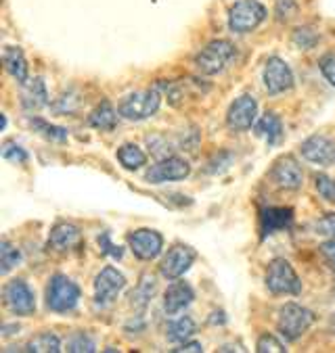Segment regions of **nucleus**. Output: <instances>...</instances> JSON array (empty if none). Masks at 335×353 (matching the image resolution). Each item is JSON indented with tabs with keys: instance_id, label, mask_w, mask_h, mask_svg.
<instances>
[{
	"instance_id": "nucleus-8",
	"label": "nucleus",
	"mask_w": 335,
	"mask_h": 353,
	"mask_svg": "<svg viewBox=\"0 0 335 353\" xmlns=\"http://www.w3.org/2000/svg\"><path fill=\"white\" fill-rule=\"evenodd\" d=\"M264 86L268 90V94H281L294 88V74L289 65L279 59V57H271L264 65Z\"/></svg>"
},
{
	"instance_id": "nucleus-36",
	"label": "nucleus",
	"mask_w": 335,
	"mask_h": 353,
	"mask_svg": "<svg viewBox=\"0 0 335 353\" xmlns=\"http://www.w3.org/2000/svg\"><path fill=\"white\" fill-rule=\"evenodd\" d=\"M318 67H320V74L325 76V80L331 86H335V54H325L318 61Z\"/></svg>"
},
{
	"instance_id": "nucleus-27",
	"label": "nucleus",
	"mask_w": 335,
	"mask_h": 353,
	"mask_svg": "<svg viewBox=\"0 0 335 353\" xmlns=\"http://www.w3.org/2000/svg\"><path fill=\"white\" fill-rule=\"evenodd\" d=\"M19 261H21V253H19L17 247H13L9 241L0 243V272L9 274Z\"/></svg>"
},
{
	"instance_id": "nucleus-26",
	"label": "nucleus",
	"mask_w": 335,
	"mask_h": 353,
	"mask_svg": "<svg viewBox=\"0 0 335 353\" xmlns=\"http://www.w3.org/2000/svg\"><path fill=\"white\" fill-rule=\"evenodd\" d=\"M28 351H36V353H57V351H61V341L52 332H42V334L34 336L28 343Z\"/></svg>"
},
{
	"instance_id": "nucleus-38",
	"label": "nucleus",
	"mask_w": 335,
	"mask_h": 353,
	"mask_svg": "<svg viewBox=\"0 0 335 353\" xmlns=\"http://www.w3.org/2000/svg\"><path fill=\"white\" fill-rule=\"evenodd\" d=\"M320 253L327 259V263L331 265V270L335 272V239H329L327 243L320 245Z\"/></svg>"
},
{
	"instance_id": "nucleus-16",
	"label": "nucleus",
	"mask_w": 335,
	"mask_h": 353,
	"mask_svg": "<svg viewBox=\"0 0 335 353\" xmlns=\"http://www.w3.org/2000/svg\"><path fill=\"white\" fill-rule=\"evenodd\" d=\"M294 222V209L291 207H266L260 214V236H273L275 232H281L289 228Z\"/></svg>"
},
{
	"instance_id": "nucleus-18",
	"label": "nucleus",
	"mask_w": 335,
	"mask_h": 353,
	"mask_svg": "<svg viewBox=\"0 0 335 353\" xmlns=\"http://www.w3.org/2000/svg\"><path fill=\"white\" fill-rule=\"evenodd\" d=\"M193 299H195V293L186 282H182V280L172 282L164 293V310L168 316H174V314L182 312L184 307H189L193 303Z\"/></svg>"
},
{
	"instance_id": "nucleus-14",
	"label": "nucleus",
	"mask_w": 335,
	"mask_h": 353,
	"mask_svg": "<svg viewBox=\"0 0 335 353\" xmlns=\"http://www.w3.org/2000/svg\"><path fill=\"white\" fill-rule=\"evenodd\" d=\"M256 113H258V103L251 94H241L239 99H235V103L229 107L227 113V123L231 130L235 132H245L253 125L256 121Z\"/></svg>"
},
{
	"instance_id": "nucleus-37",
	"label": "nucleus",
	"mask_w": 335,
	"mask_h": 353,
	"mask_svg": "<svg viewBox=\"0 0 335 353\" xmlns=\"http://www.w3.org/2000/svg\"><path fill=\"white\" fill-rule=\"evenodd\" d=\"M316 234H320V236H329V239H335V214L325 216V218L316 224Z\"/></svg>"
},
{
	"instance_id": "nucleus-28",
	"label": "nucleus",
	"mask_w": 335,
	"mask_h": 353,
	"mask_svg": "<svg viewBox=\"0 0 335 353\" xmlns=\"http://www.w3.org/2000/svg\"><path fill=\"white\" fill-rule=\"evenodd\" d=\"M30 125L34 128V132L42 134V136L48 138V140H59V143L67 140V130H65V128L52 125V123H48V121H44V119L34 117V119H30Z\"/></svg>"
},
{
	"instance_id": "nucleus-9",
	"label": "nucleus",
	"mask_w": 335,
	"mask_h": 353,
	"mask_svg": "<svg viewBox=\"0 0 335 353\" xmlns=\"http://www.w3.org/2000/svg\"><path fill=\"white\" fill-rule=\"evenodd\" d=\"M128 245L132 249V253L137 255L143 261H151L155 259L162 249H164V236L157 230L151 228H139L128 234Z\"/></svg>"
},
{
	"instance_id": "nucleus-11",
	"label": "nucleus",
	"mask_w": 335,
	"mask_h": 353,
	"mask_svg": "<svg viewBox=\"0 0 335 353\" xmlns=\"http://www.w3.org/2000/svg\"><path fill=\"white\" fill-rule=\"evenodd\" d=\"M302 157L316 165H335V140L323 134L306 138L302 147Z\"/></svg>"
},
{
	"instance_id": "nucleus-17",
	"label": "nucleus",
	"mask_w": 335,
	"mask_h": 353,
	"mask_svg": "<svg viewBox=\"0 0 335 353\" xmlns=\"http://www.w3.org/2000/svg\"><path fill=\"white\" fill-rule=\"evenodd\" d=\"M48 245L57 251V253H67V251H74L82 245V232L78 226L74 224H67L61 222L57 224L50 234H48Z\"/></svg>"
},
{
	"instance_id": "nucleus-20",
	"label": "nucleus",
	"mask_w": 335,
	"mask_h": 353,
	"mask_svg": "<svg viewBox=\"0 0 335 353\" xmlns=\"http://www.w3.org/2000/svg\"><path fill=\"white\" fill-rule=\"evenodd\" d=\"M23 86V107L34 111V109H42L48 105V92H46V86H44V80L42 78H34V80H28Z\"/></svg>"
},
{
	"instance_id": "nucleus-12",
	"label": "nucleus",
	"mask_w": 335,
	"mask_h": 353,
	"mask_svg": "<svg viewBox=\"0 0 335 353\" xmlns=\"http://www.w3.org/2000/svg\"><path fill=\"white\" fill-rule=\"evenodd\" d=\"M126 287V278L111 265L103 268L101 274L95 278V299L101 305H107L117 299V295Z\"/></svg>"
},
{
	"instance_id": "nucleus-19",
	"label": "nucleus",
	"mask_w": 335,
	"mask_h": 353,
	"mask_svg": "<svg viewBox=\"0 0 335 353\" xmlns=\"http://www.w3.org/2000/svg\"><path fill=\"white\" fill-rule=\"evenodd\" d=\"M3 65L7 72L19 82V84H26L28 82V61L23 57V50L17 48V46H7L3 50Z\"/></svg>"
},
{
	"instance_id": "nucleus-10",
	"label": "nucleus",
	"mask_w": 335,
	"mask_h": 353,
	"mask_svg": "<svg viewBox=\"0 0 335 353\" xmlns=\"http://www.w3.org/2000/svg\"><path fill=\"white\" fill-rule=\"evenodd\" d=\"M191 174V165L182 157H164L155 165L147 170V182L151 184H162V182H174V180H184Z\"/></svg>"
},
{
	"instance_id": "nucleus-29",
	"label": "nucleus",
	"mask_w": 335,
	"mask_h": 353,
	"mask_svg": "<svg viewBox=\"0 0 335 353\" xmlns=\"http://www.w3.org/2000/svg\"><path fill=\"white\" fill-rule=\"evenodd\" d=\"M67 351H74V353L86 351V353H93V351H97V347H95V341L88 334L78 332V334H74L70 341H67Z\"/></svg>"
},
{
	"instance_id": "nucleus-32",
	"label": "nucleus",
	"mask_w": 335,
	"mask_h": 353,
	"mask_svg": "<svg viewBox=\"0 0 335 353\" xmlns=\"http://www.w3.org/2000/svg\"><path fill=\"white\" fill-rule=\"evenodd\" d=\"M3 157H5L7 161H11V163H17V165L26 163V161L30 159V157H28V151H26L23 147L15 145V143H5V145H3Z\"/></svg>"
},
{
	"instance_id": "nucleus-1",
	"label": "nucleus",
	"mask_w": 335,
	"mask_h": 353,
	"mask_svg": "<svg viewBox=\"0 0 335 353\" xmlns=\"http://www.w3.org/2000/svg\"><path fill=\"white\" fill-rule=\"evenodd\" d=\"M80 295H82V291L72 278H67L63 274H55L46 287V305H48V310H52L57 314L72 312L78 305Z\"/></svg>"
},
{
	"instance_id": "nucleus-5",
	"label": "nucleus",
	"mask_w": 335,
	"mask_h": 353,
	"mask_svg": "<svg viewBox=\"0 0 335 353\" xmlns=\"http://www.w3.org/2000/svg\"><path fill=\"white\" fill-rule=\"evenodd\" d=\"M160 103H162V97L157 90H139V92H132L128 94L117 111L124 119H130V121H143L151 115L157 113L160 109Z\"/></svg>"
},
{
	"instance_id": "nucleus-33",
	"label": "nucleus",
	"mask_w": 335,
	"mask_h": 353,
	"mask_svg": "<svg viewBox=\"0 0 335 353\" xmlns=\"http://www.w3.org/2000/svg\"><path fill=\"white\" fill-rule=\"evenodd\" d=\"M316 190L323 199H327L329 203H335V180L327 178V176H316Z\"/></svg>"
},
{
	"instance_id": "nucleus-25",
	"label": "nucleus",
	"mask_w": 335,
	"mask_h": 353,
	"mask_svg": "<svg viewBox=\"0 0 335 353\" xmlns=\"http://www.w3.org/2000/svg\"><path fill=\"white\" fill-rule=\"evenodd\" d=\"M153 295H155V278L149 276V274H145L141 278V282H139L137 291L130 295V299H132V305H137V307L143 310V307H147V303L151 301Z\"/></svg>"
},
{
	"instance_id": "nucleus-7",
	"label": "nucleus",
	"mask_w": 335,
	"mask_h": 353,
	"mask_svg": "<svg viewBox=\"0 0 335 353\" xmlns=\"http://www.w3.org/2000/svg\"><path fill=\"white\" fill-rule=\"evenodd\" d=\"M3 301H5V307L15 316H32L36 312L34 291L28 287V282L21 280V278H15V280L7 282V287L3 291Z\"/></svg>"
},
{
	"instance_id": "nucleus-13",
	"label": "nucleus",
	"mask_w": 335,
	"mask_h": 353,
	"mask_svg": "<svg viewBox=\"0 0 335 353\" xmlns=\"http://www.w3.org/2000/svg\"><path fill=\"white\" fill-rule=\"evenodd\" d=\"M195 251L189 245H174L172 249H168L166 257L160 263V272L164 278L168 280H176L180 278L184 272H189V268L195 261Z\"/></svg>"
},
{
	"instance_id": "nucleus-3",
	"label": "nucleus",
	"mask_w": 335,
	"mask_h": 353,
	"mask_svg": "<svg viewBox=\"0 0 335 353\" xmlns=\"http://www.w3.org/2000/svg\"><path fill=\"white\" fill-rule=\"evenodd\" d=\"M235 59V46L229 40H214L195 57V65L201 74L216 76L231 65Z\"/></svg>"
},
{
	"instance_id": "nucleus-2",
	"label": "nucleus",
	"mask_w": 335,
	"mask_h": 353,
	"mask_svg": "<svg viewBox=\"0 0 335 353\" xmlns=\"http://www.w3.org/2000/svg\"><path fill=\"white\" fill-rule=\"evenodd\" d=\"M266 289L273 295H300L302 280L298 278L291 263L283 257H277L268 263L266 270Z\"/></svg>"
},
{
	"instance_id": "nucleus-22",
	"label": "nucleus",
	"mask_w": 335,
	"mask_h": 353,
	"mask_svg": "<svg viewBox=\"0 0 335 353\" xmlns=\"http://www.w3.org/2000/svg\"><path fill=\"white\" fill-rule=\"evenodd\" d=\"M88 123L101 132H111L117 123V111L111 107V103H101L88 117Z\"/></svg>"
},
{
	"instance_id": "nucleus-30",
	"label": "nucleus",
	"mask_w": 335,
	"mask_h": 353,
	"mask_svg": "<svg viewBox=\"0 0 335 353\" xmlns=\"http://www.w3.org/2000/svg\"><path fill=\"white\" fill-rule=\"evenodd\" d=\"M318 38H320V36H318L312 28H298V30L294 32V44L300 46V48H304V50L312 48V46L318 42Z\"/></svg>"
},
{
	"instance_id": "nucleus-4",
	"label": "nucleus",
	"mask_w": 335,
	"mask_h": 353,
	"mask_svg": "<svg viewBox=\"0 0 335 353\" xmlns=\"http://www.w3.org/2000/svg\"><path fill=\"white\" fill-rule=\"evenodd\" d=\"M312 324H314V314L298 303H287L279 310L277 328L287 341L302 339Z\"/></svg>"
},
{
	"instance_id": "nucleus-31",
	"label": "nucleus",
	"mask_w": 335,
	"mask_h": 353,
	"mask_svg": "<svg viewBox=\"0 0 335 353\" xmlns=\"http://www.w3.org/2000/svg\"><path fill=\"white\" fill-rule=\"evenodd\" d=\"M256 351L258 353H283L285 347L279 339H275L273 334H262L256 343Z\"/></svg>"
},
{
	"instance_id": "nucleus-23",
	"label": "nucleus",
	"mask_w": 335,
	"mask_h": 353,
	"mask_svg": "<svg viewBox=\"0 0 335 353\" xmlns=\"http://www.w3.org/2000/svg\"><path fill=\"white\" fill-rule=\"evenodd\" d=\"M117 161L126 168V170H130V172H134V170H141L145 163H147V155L137 147V145H122L119 149H117Z\"/></svg>"
},
{
	"instance_id": "nucleus-15",
	"label": "nucleus",
	"mask_w": 335,
	"mask_h": 353,
	"mask_svg": "<svg viewBox=\"0 0 335 353\" xmlns=\"http://www.w3.org/2000/svg\"><path fill=\"white\" fill-rule=\"evenodd\" d=\"M271 178L279 188H285V190H298L304 184V172L300 163L289 155L275 161L271 170Z\"/></svg>"
},
{
	"instance_id": "nucleus-21",
	"label": "nucleus",
	"mask_w": 335,
	"mask_h": 353,
	"mask_svg": "<svg viewBox=\"0 0 335 353\" xmlns=\"http://www.w3.org/2000/svg\"><path fill=\"white\" fill-rule=\"evenodd\" d=\"M256 134L262 136L268 145H277L283 136V123L277 113H266L256 123Z\"/></svg>"
},
{
	"instance_id": "nucleus-34",
	"label": "nucleus",
	"mask_w": 335,
	"mask_h": 353,
	"mask_svg": "<svg viewBox=\"0 0 335 353\" xmlns=\"http://www.w3.org/2000/svg\"><path fill=\"white\" fill-rule=\"evenodd\" d=\"M99 247H101V253H103V255H111V257H115V259H122V255H124L122 247H117V245L111 243V234H109V232H103V234L99 236Z\"/></svg>"
},
{
	"instance_id": "nucleus-35",
	"label": "nucleus",
	"mask_w": 335,
	"mask_h": 353,
	"mask_svg": "<svg viewBox=\"0 0 335 353\" xmlns=\"http://www.w3.org/2000/svg\"><path fill=\"white\" fill-rule=\"evenodd\" d=\"M296 11H298L296 0H277L275 13H277V19L279 21H289L296 15Z\"/></svg>"
},
{
	"instance_id": "nucleus-24",
	"label": "nucleus",
	"mask_w": 335,
	"mask_h": 353,
	"mask_svg": "<svg viewBox=\"0 0 335 353\" xmlns=\"http://www.w3.org/2000/svg\"><path fill=\"white\" fill-rule=\"evenodd\" d=\"M195 328L197 326H195L193 318L182 316V318H178L176 322H172L168 326V341H172V343H186L195 334Z\"/></svg>"
},
{
	"instance_id": "nucleus-39",
	"label": "nucleus",
	"mask_w": 335,
	"mask_h": 353,
	"mask_svg": "<svg viewBox=\"0 0 335 353\" xmlns=\"http://www.w3.org/2000/svg\"><path fill=\"white\" fill-rule=\"evenodd\" d=\"M176 353H199V351H204V347H201V343H182L178 349H174Z\"/></svg>"
},
{
	"instance_id": "nucleus-6",
	"label": "nucleus",
	"mask_w": 335,
	"mask_h": 353,
	"mask_svg": "<svg viewBox=\"0 0 335 353\" xmlns=\"http://www.w3.org/2000/svg\"><path fill=\"white\" fill-rule=\"evenodd\" d=\"M266 19V9L258 0H237L229 11V28L235 34H247Z\"/></svg>"
}]
</instances>
